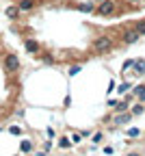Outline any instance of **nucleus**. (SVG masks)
<instances>
[{
  "mask_svg": "<svg viewBox=\"0 0 145 156\" xmlns=\"http://www.w3.org/2000/svg\"><path fill=\"white\" fill-rule=\"evenodd\" d=\"M128 119H130V115H119V117H117L115 122H117V124H126Z\"/></svg>",
  "mask_w": 145,
  "mask_h": 156,
  "instance_id": "obj_12",
  "label": "nucleus"
},
{
  "mask_svg": "<svg viewBox=\"0 0 145 156\" xmlns=\"http://www.w3.org/2000/svg\"><path fill=\"white\" fill-rule=\"evenodd\" d=\"M93 48H95V52H106V50H111V39H108V37H97L95 44H93Z\"/></svg>",
  "mask_w": 145,
  "mask_h": 156,
  "instance_id": "obj_1",
  "label": "nucleus"
},
{
  "mask_svg": "<svg viewBox=\"0 0 145 156\" xmlns=\"http://www.w3.org/2000/svg\"><path fill=\"white\" fill-rule=\"evenodd\" d=\"M100 141H102V132H97V134L93 136V143H100Z\"/></svg>",
  "mask_w": 145,
  "mask_h": 156,
  "instance_id": "obj_19",
  "label": "nucleus"
},
{
  "mask_svg": "<svg viewBox=\"0 0 145 156\" xmlns=\"http://www.w3.org/2000/svg\"><path fill=\"white\" fill-rule=\"evenodd\" d=\"M132 113H134V115H141V113H145V106H141V104H136V106L132 108Z\"/></svg>",
  "mask_w": 145,
  "mask_h": 156,
  "instance_id": "obj_13",
  "label": "nucleus"
},
{
  "mask_svg": "<svg viewBox=\"0 0 145 156\" xmlns=\"http://www.w3.org/2000/svg\"><path fill=\"white\" fill-rule=\"evenodd\" d=\"M128 136H139V128H130L128 130Z\"/></svg>",
  "mask_w": 145,
  "mask_h": 156,
  "instance_id": "obj_17",
  "label": "nucleus"
},
{
  "mask_svg": "<svg viewBox=\"0 0 145 156\" xmlns=\"http://www.w3.org/2000/svg\"><path fill=\"white\" fill-rule=\"evenodd\" d=\"M17 9H22V11H28V9H33V0H22Z\"/></svg>",
  "mask_w": 145,
  "mask_h": 156,
  "instance_id": "obj_7",
  "label": "nucleus"
},
{
  "mask_svg": "<svg viewBox=\"0 0 145 156\" xmlns=\"http://www.w3.org/2000/svg\"><path fill=\"white\" fill-rule=\"evenodd\" d=\"M128 89H130V83H121L119 85V93H126Z\"/></svg>",
  "mask_w": 145,
  "mask_h": 156,
  "instance_id": "obj_15",
  "label": "nucleus"
},
{
  "mask_svg": "<svg viewBox=\"0 0 145 156\" xmlns=\"http://www.w3.org/2000/svg\"><path fill=\"white\" fill-rule=\"evenodd\" d=\"M113 106H115V111H126V108H128V104H126V102H115Z\"/></svg>",
  "mask_w": 145,
  "mask_h": 156,
  "instance_id": "obj_11",
  "label": "nucleus"
},
{
  "mask_svg": "<svg viewBox=\"0 0 145 156\" xmlns=\"http://www.w3.org/2000/svg\"><path fill=\"white\" fill-rule=\"evenodd\" d=\"M113 9H115V2L106 0V2H102V5L97 7V13H100V15H108V13H113Z\"/></svg>",
  "mask_w": 145,
  "mask_h": 156,
  "instance_id": "obj_3",
  "label": "nucleus"
},
{
  "mask_svg": "<svg viewBox=\"0 0 145 156\" xmlns=\"http://www.w3.org/2000/svg\"><path fill=\"white\" fill-rule=\"evenodd\" d=\"M139 35H145V22H141V24H136V28H134Z\"/></svg>",
  "mask_w": 145,
  "mask_h": 156,
  "instance_id": "obj_14",
  "label": "nucleus"
},
{
  "mask_svg": "<svg viewBox=\"0 0 145 156\" xmlns=\"http://www.w3.org/2000/svg\"><path fill=\"white\" fill-rule=\"evenodd\" d=\"M139 37H141V35H139L136 30H128V33H123V41H126V44H134Z\"/></svg>",
  "mask_w": 145,
  "mask_h": 156,
  "instance_id": "obj_4",
  "label": "nucleus"
},
{
  "mask_svg": "<svg viewBox=\"0 0 145 156\" xmlns=\"http://www.w3.org/2000/svg\"><path fill=\"white\" fill-rule=\"evenodd\" d=\"M26 50H28L30 54H37V52H39V44L33 41V39H28V41H26Z\"/></svg>",
  "mask_w": 145,
  "mask_h": 156,
  "instance_id": "obj_5",
  "label": "nucleus"
},
{
  "mask_svg": "<svg viewBox=\"0 0 145 156\" xmlns=\"http://www.w3.org/2000/svg\"><path fill=\"white\" fill-rule=\"evenodd\" d=\"M132 63H134V61H126V63H123V67H121V69H130V67H132Z\"/></svg>",
  "mask_w": 145,
  "mask_h": 156,
  "instance_id": "obj_20",
  "label": "nucleus"
},
{
  "mask_svg": "<svg viewBox=\"0 0 145 156\" xmlns=\"http://www.w3.org/2000/svg\"><path fill=\"white\" fill-rule=\"evenodd\" d=\"M132 67H134V72H136V74H145V61H134V63H132Z\"/></svg>",
  "mask_w": 145,
  "mask_h": 156,
  "instance_id": "obj_6",
  "label": "nucleus"
},
{
  "mask_svg": "<svg viewBox=\"0 0 145 156\" xmlns=\"http://www.w3.org/2000/svg\"><path fill=\"white\" fill-rule=\"evenodd\" d=\"M136 95H139V100H141V102H145V85L136 87Z\"/></svg>",
  "mask_w": 145,
  "mask_h": 156,
  "instance_id": "obj_8",
  "label": "nucleus"
},
{
  "mask_svg": "<svg viewBox=\"0 0 145 156\" xmlns=\"http://www.w3.org/2000/svg\"><path fill=\"white\" fill-rule=\"evenodd\" d=\"M80 11H93V5L87 2V5H80Z\"/></svg>",
  "mask_w": 145,
  "mask_h": 156,
  "instance_id": "obj_16",
  "label": "nucleus"
},
{
  "mask_svg": "<svg viewBox=\"0 0 145 156\" xmlns=\"http://www.w3.org/2000/svg\"><path fill=\"white\" fill-rule=\"evenodd\" d=\"M17 13H19L17 7H9V9H7V15H9V17H17Z\"/></svg>",
  "mask_w": 145,
  "mask_h": 156,
  "instance_id": "obj_9",
  "label": "nucleus"
},
{
  "mask_svg": "<svg viewBox=\"0 0 145 156\" xmlns=\"http://www.w3.org/2000/svg\"><path fill=\"white\" fill-rule=\"evenodd\" d=\"M19 147H22V152H30V150H33V143H30V141H22V145H19Z\"/></svg>",
  "mask_w": 145,
  "mask_h": 156,
  "instance_id": "obj_10",
  "label": "nucleus"
},
{
  "mask_svg": "<svg viewBox=\"0 0 145 156\" xmlns=\"http://www.w3.org/2000/svg\"><path fill=\"white\" fill-rule=\"evenodd\" d=\"M130 2H139V0H130Z\"/></svg>",
  "mask_w": 145,
  "mask_h": 156,
  "instance_id": "obj_21",
  "label": "nucleus"
},
{
  "mask_svg": "<svg viewBox=\"0 0 145 156\" xmlns=\"http://www.w3.org/2000/svg\"><path fill=\"white\" fill-rule=\"evenodd\" d=\"M58 145H61V147H67V145H69V139H65V136H63V139L58 141Z\"/></svg>",
  "mask_w": 145,
  "mask_h": 156,
  "instance_id": "obj_18",
  "label": "nucleus"
},
{
  "mask_svg": "<svg viewBox=\"0 0 145 156\" xmlns=\"http://www.w3.org/2000/svg\"><path fill=\"white\" fill-rule=\"evenodd\" d=\"M5 65H7L9 72H17V69H19V58H17V54H7Z\"/></svg>",
  "mask_w": 145,
  "mask_h": 156,
  "instance_id": "obj_2",
  "label": "nucleus"
}]
</instances>
